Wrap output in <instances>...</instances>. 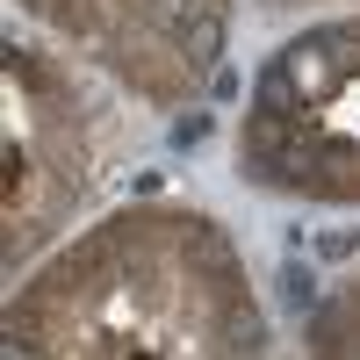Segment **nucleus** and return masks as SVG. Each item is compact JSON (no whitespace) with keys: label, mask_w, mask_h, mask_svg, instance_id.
Segmentation results:
<instances>
[{"label":"nucleus","mask_w":360,"mask_h":360,"mask_svg":"<svg viewBox=\"0 0 360 360\" xmlns=\"http://www.w3.org/2000/svg\"><path fill=\"white\" fill-rule=\"evenodd\" d=\"M173 37H180V51H188L195 65H217V58H224V15H217V8H195Z\"/></svg>","instance_id":"obj_1"},{"label":"nucleus","mask_w":360,"mask_h":360,"mask_svg":"<svg viewBox=\"0 0 360 360\" xmlns=\"http://www.w3.org/2000/svg\"><path fill=\"white\" fill-rule=\"evenodd\" d=\"M281 303H288L295 317H310V310L324 303V288H317V274H310L303 259H288V266H281Z\"/></svg>","instance_id":"obj_2"},{"label":"nucleus","mask_w":360,"mask_h":360,"mask_svg":"<svg viewBox=\"0 0 360 360\" xmlns=\"http://www.w3.org/2000/svg\"><path fill=\"white\" fill-rule=\"evenodd\" d=\"M259 115H295V79H288V65H266V72H259Z\"/></svg>","instance_id":"obj_3"},{"label":"nucleus","mask_w":360,"mask_h":360,"mask_svg":"<svg viewBox=\"0 0 360 360\" xmlns=\"http://www.w3.org/2000/svg\"><path fill=\"white\" fill-rule=\"evenodd\" d=\"M224 346H231V353H259V346H266L259 310H231V317H224Z\"/></svg>","instance_id":"obj_4"},{"label":"nucleus","mask_w":360,"mask_h":360,"mask_svg":"<svg viewBox=\"0 0 360 360\" xmlns=\"http://www.w3.org/2000/svg\"><path fill=\"white\" fill-rule=\"evenodd\" d=\"M360 252V231H324L317 238V259H353Z\"/></svg>","instance_id":"obj_5"},{"label":"nucleus","mask_w":360,"mask_h":360,"mask_svg":"<svg viewBox=\"0 0 360 360\" xmlns=\"http://www.w3.org/2000/svg\"><path fill=\"white\" fill-rule=\"evenodd\" d=\"M202 137H209V108H195V115H180V123H173V144H180V152L202 144Z\"/></svg>","instance_id":"obj_6"}]
</instances>
